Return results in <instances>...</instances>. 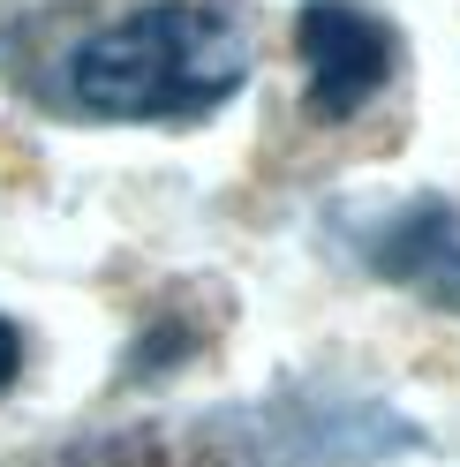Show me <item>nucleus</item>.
Masks as SVG:
<instances>
[{"mask_svg":"<svg viewBox=\"0 0 460 467\" xmlns=\"http://www.w3.org/2000/svg\"><path fill=\"white\" fill-rule=\"evenodd\" d=\"M68 106L91 121H196L242 91L249 38L219 0H143L68 46Z\"/></svg>","mask_w":460,"mask_h":467,"instance_id":"nucleus-1","label":"nucleus"},{"mask_svg":"<svg viewBox=\"0 0 460 467\" xmlns=\"http://www.w3.org/2000/svg\"><path fill=\"white\" fill-rule=\"evenodd\" d=\"M295 53L309 76V113L318 121H355L392 83L400 38L385 16H370L362 0H302L295 16Z\"/></svg>","mask_w":460,"mask_h":467,"instance_id":"nucleus-2","label":"nucleus"},{"mask_svg":"<svg viewBox=\"0 0 460 467\" xmlns=\"http://www.w3.org/2000/svg\"><path fill=\"white\" fill-rule=\"evenodd\" d=\"M370 265L385 279H408L423 295H438V302H460V219L438 196L415 203V212H400L378 242H370Z\"/></svg>","mask_w":460,"mask_h":467,"instance_id":"nucleus-3","label":"nucleus"},{"mask_svg":"<svg viewBox=\"0 0 460 467\" xmlns=\"http://www.w3.org/2000/svg\"><path fill=\"white\" fill-rule=\"evenodd\" d=\"M16 369H23V332L8 325V317H0V392L16 385Z\"/></svg>","mask_w":460,"mask_h":467,"instance_id":"nucleus-4","label":"nucleus"}]
</instances>
